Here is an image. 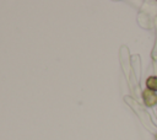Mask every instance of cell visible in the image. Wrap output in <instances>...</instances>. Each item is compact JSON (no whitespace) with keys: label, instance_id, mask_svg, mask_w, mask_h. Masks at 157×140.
Returning <instances> with one entry per match:
<instances>
[{"label":"cell","instance_id":"1","mask_svg":"<svg viewBox=\"0 0 157 140\" xmlns=\"http://www.w3.org/2000/svg\"><path fill=\"white\" fill-rule=\"evenodd\" d=\"M142 96H144V102H145V104H147V106H155V104L157 103V95H156L153 91H151V90H145L144 93H142Z\"/></svg>","mask_w":157,"mask_h":140},{"label":"cell","instance_id":"2","mask_svg":"<svg viewBox=\"0 0 157 140\" xmlns=\"http://www.w3.org/2000/svg\"><path fill=\"white\" fill-rule=\"evenodd\" d=\"M146 85H147V88L151 90V91H157V76H151L147 79L146 81Z\"/></svg>","mask_w":157,"mask_h":140}]
</instances>
